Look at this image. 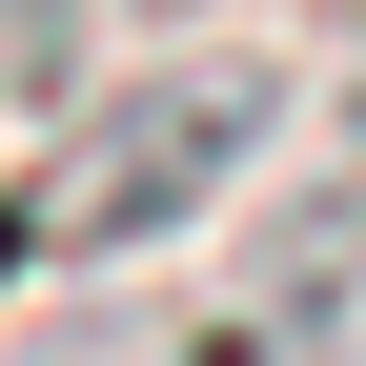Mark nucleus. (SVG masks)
Instances as JSON below:
<instances>
[{"instance_id":"2","label":"nucleus","mask_w":366,"mask_h":366,"mask_svg":"<svg viewBox=\"0 0 366 366\" xmlns=\"http://www.w3.org/2000/svg\"><path fill=\"white\" fill-rule=\"evenodd\" d=\"M41 41H61V0H0V81H41Z\"/></svg>"},{"instance_id":"1","label":"nucleus","mask_w":366,"mask_h":366,"mask_svg":"<svg viewBox=\"0 0 366 366\" xmlns=\"http://www.w3.org/2000/svg\"><path fill=\"white\" fill-rule=\"evenodd\" d=\"M264 122H285V61H163V81H122L81 122V163L41 183V244L61 264H143L183 224H224V183L264 163Z\"/></svg>"},{"instance_id":"3","label":"nucleus","mask_w":366,"mask_h":366,"mask_svg":"<svg viewBox=\"0 0 366 366\" xmlns=\"http://www.w3.org/2000/svg\"><path fill=\"white\" fill-rule=\"evenodd\" d=\"M285 366H366V305H346V326H305V346H285Z\"/></svg>"},{"instance_id":"4","label":"nucleus","mask_w":366,"mask_h":366,"mask_svg":"<svg viewBox=\"0 0 366 366\" xmlns=\"http://www.w3.org/2000/svg\"><path fill=\"white\" fill-rule=\"evenodd\" d=\"M346 21H366V0H346Z\"/></svg>"}]
</instances>
